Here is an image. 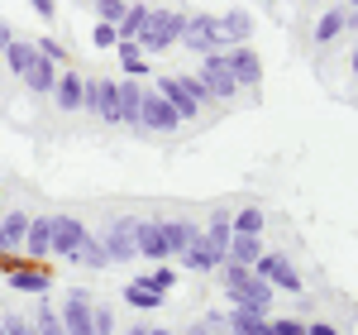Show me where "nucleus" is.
I'll list each match as a JSON object with an SVG mask.
<instances>
[{"label":"nucleus","mask_w":358,"mask_h":335,"mask_svg":"<svg viewBox=\"0 0 358 335\" xmlns=\"http://www.w3.org/2000/svg\"><path fill=\"white\" fill-rule=\"evenodd\" d=\"M220 282H224V292L234 297V307H253V311H268V307H273V287H268V282L258 278L253 268H239V264H224Z\"/></svg>","instance_id":"obj_1"},{"label":"nucleus","mask_w":358,"mask_h":335,"mask_svg":"<svg viewBox=\"0 0 358 335\" xmlns=\"http://www.w3.org/2000/svg\"><path fill=\"white\" fill-rule=\"evenodd\" d=\"M187 34V15H177V10H153L148 15V25L138 29V53L148 48V53H163V48H172L177 39Z\"/></svg>","instance_id":"obj_2"},{"label":"nucleus","mask_w":358,"mask_h":335,"mask_svg":"<svg viewBox=\"0 0 358 335\" xmlns=\"http://www.w3.org/2000/svg\"><path fill=\"white\" fill-rule=\"evenodd\" d=\"M182 39H187V48L201 53V57H215V53H229V48H234V43L220 34V20H215V15H196V20H187V34H182Z\"/></svg>","instance_id":"obj_3"},{"label":"nucleus","mask_w":358,"mask_h":335,"mask_svg":"<svg viewBox=\"0 0 358 335\" xmlns=\"http://www.w3.org/2000/svg\"><path fill=\"white\" fill-rule=\"evenodd\" d=\"M82 111H91L96 120H106V125H120V91H115L110 77H96V82H86V91H82Z\"/></svg>","instance_id":"obj_4"},{"label":"nucleus","mask_w":358,"mask_h":335,"mask_svg":"<svg viewBox=\"0 0 358 335\" xmlns=\"http://www.w3.org/2000/svg\"><path fill=\"white\" fill-rule=\"evenodd\" d=\"M134 230H138L134 216H120V221H110V230H106V235H96L110 264H129V259H138V249H134Z\"/></svg>","instance_id":"obj_5"},{"label":"nucleus","mask_w":358,"mask_h":335,"mask_svg":"<svg viewBox=\"0 0 358 335\" xmlns=\"http://www.w3.org/2000/svg\"><path fill=\"white\" fill-rule=\"evenodd\" d=\"M253 273L268 282V287H282V292H301L306 287L301 273H296V264H292L287 254H263V259L253 264Z\"/></svg>","instance_id":"obj_6"},{"label":"nucleus","mask_w":358,"mask_h":335,"mask_svg":"<svg viewBox=\"0 0 358 335\" xmlns=\"http://www.w3.org/2000/svg\"><path fill=\"white\" fill-rule=\"evenodd\" d=\"M201 82H206V91H210V101H229V96L239 91V77H234V67H229L224 53L201 57Z\"/></svg>","instance_id":"obj_7"},{"label":"nucleus","mask_w":358,"mask_h":335,"mask_svg":"<svg viewBox=\"0 0 358 335\" xmlns=\"http://www.w3.org/2000/svg\"><path fill=\"white\" fill-rule=\"evenodd\" d=\"M57 316H62V331L67 335H96L91 331V292L86 287H72L67 302L57 307Z\"/></svg>","instance_id":"obj_8"},{"label":"nucleus","mask_w":358,"mask_h":335,"mask_svg":"<svg viewBox=\"0 0 358 335\" xmlns=\"http://www.w3.org/2000/svg\"><path fill=\"white\" fill-rule=\"evenodd\" d=\"M91 235L77 216H53V245H48V259H72L82 249V240Z\"/></svg>","instance_id":"obj_9"},{"label":"nucleus","mask_w":358,"mask_h":335,"mask_svg":"<svg viewBox=\"0 0 358 335\" xmlns=\"http://www.w3.org/2000/svg\"><path fill=\"white\" fill-rule=\"evenodd\" d=\"M182 120H177V111L167 106L158 91H143V111H138V130H158V135H172Z\"/></svg>","instance_id":"obj_10"},{"label":"nucleus","mask_w":358,"mask_h":335,"mask_svg":"<svg viewBox=\"0 0 358 335\" xmlns=\"http://www.w3.org/2000/svg\"><path fill=\"white\" fill-rule=\"evenodd\" d=\"M24 235H29V216L24 211H5V216H0V259H5V264L24 249Z\"/></svg>","instance_id":"obj_11"},{"label":"nucleus","mask_w":358,"mask_h":335,"mask_svg":"<svg viewBox=\"0 0 358 335\" xmlns=\"http://www.w3.org/2000/svg\"><path fill=\"white\" fill-rule=\"evenodd\" d=\"M134 249H138V259H153V264H167L163 221H138V230H134Z\"/></svg>","instance_id":"obj_12"},{"label":"nucleus","mask_w":358,"mask_h":335,"mask_svg":"<svg viewBox=\"0 0 358 335\" xmlns=\"http://www.w3.org/2000/svg\"><path fill=\"white\" fill-rule=\"evenodd\" d=\"M158 96L177 111V120H196V115H201V106L192 101V91L182 86V77H158Z\"/></svg>","instance_id":"obj_13"},{"label":"nucleus","mask_w":358,"mask_h":335,"mask_svg":"<svg viewBox=\"0 0 358 335\" xmlns=\"http://www.w3.org/2000/svg\"><path fill=\"white\" fill-rule=\"evenodd\" d=\"M224 335H273V316L268 311H253V307H234Z\"/></svg>","instance_id":"obj_14"},{"label":"nucleus","mask_w":358,"mask_h":335,"mask_svg":"<svg viewBox=\"0 0 358 335\" xmlns=\"http://www.w3.org/2000/svg\"><path fill=\"white\" fill-rule=\"evenodd\" d=\"M5 282H10L15 292H29V297H48V292H53V273H48V268H43V273H38V268H10Z\"/></svg>","instance_id":"obj_15"},{"label":"nucleus","mask_w":358,"mask_h":335,"mask_svg":"<svg viewBox=\"0 0 358 335\" xmlns=\"http://www.w3.org/2000/svg\"><path fill=\"white\" fill-rule=\"evenodd\" d=\"M229 67H234V77H239V86H258L263 82V62H258V53L248 48V43H239V48H229Z\"/></svg>","instance_id":"obj_16"},{"label":"nucleus","mask_w":358,"mask_h":335,"mask_svg":"<svg viewBox=\"0 0 358 335\" xmlns=\"http://www.w3.org/2000/svg\"><path fill=\"white\" fill-rule=\"evenodd\" d=\"M20 82H24L34 96H53V86H57V62H48V57L38 53L34 62H29V72L20 77Z\"/></svg>","instance_id":"obj_17"},{"label":"nucleus","mask_w":358,"mask_h":335,"mask_svg":"<svg viewBox=\"0 0 358 335\" xmlns=\"http://www.w3.org/2000/svg\"><path fill=\"white\" fill-rule=\"evenodd\" d=\"M48 245H53V216H29L24 254L29 259H48Z\"/></svg>","instance_id":"obj_18"},{"label":"nucleus","mask_w":358,"mask_h":335,"mask_svg":"<svg viewBox=\"0 0 358 335\" xmlns=\"http://www.w3.org/2000/svg\"><path fill=\"white\" fill-rule=\"evenodd\" d=\"M263 254H268V249H263V240H258V235H229V254H224V264L253 268Z\"/></svg>","instance_id":"obj_19"},{"label":"nucleus","mask_w":358,"mask_h":335,"mask_svg":"<svg viewBox=\"0 0 358 335\" xmlns=\"http://www.w3.org/2000/svg\"><path fill=\"white\" fill-rule=\"evenodd\" d=\"M115 91H120V125L138 130V111H143V86L129 77V82H115Z\"/></svg>","instance_id":"obj_20"},{"label":"nucleus","mask_w":358,"mask_h":335,"mask_svg":"<svg viewBox=\"0 0 358 335\" xmlns=\"http://www.w3.org/2000/svg\"><path fill=\"white\" fill-rule=\"evenodd\" d=\"M163 240H167V259L172 254H187L201 240V230H196L192 221H163Z\"/></svg>","instance_id":"obj_21"},{"label":"nucleus","mask_w":358,"mask_h":335,"mask_svg":"<svg viewBox=\"0 0 358 335\" xmlns=\"http://www.w3.org/2000/svg\"><path fill=\"white\" fill-rule=\"evenodd\" d=\"M82 91L86 82L77 77V72H57V86H53V101L62 106V111H82Z\"/></svg>","instance_id":"obj_22"},{"label":"nucleus","mask_w":358,"mask_h":335,"mask_svg":"<svg viewBox=\"0 0 358 335\" xmlns=\"http://www.w3.org/2000/svg\"><path fill=\"white\" fill-rule=\"evenodd\" d=\"M229 235H234V230H229V211H215V221H210V230H201V245H206V249L210 254H229Z\"/></svg>","instance_id":"obj_23"},{"label":"nucleus","mask_w":358,"mask_h":335,"mask_svg":"<svg viewBox=\"0 0 358 335\" xmlns=\"http://www.w3.org/2000/svg\"><path fill=\"white\" fill-rule=\"evenodd\" d=\"M344 29H349V10H344V5H330V10L320 15V25H315V43H334Z\"/></svg>","instance_id":"obj_24"},{"label":"nucleus","mask_w":358,"mask_h":335,"mask_svg":"<svg viewBox=\"0 0 358 335\" xmlns=\"http://www.w3.org/2000/svg\"><path fill=\"white\" fill-rule=\"evenodd\" d=\"M220 34L234 43V48L248 43V39H253V15H248V10H229V15L220 20Z\"/></svg>","instance_id":"obj_25"},{"label":"nucleus","mask_w":358,"mask_h":335,"mask_svg":"<svg viewBox=\"0 0 358 335\" xmlns=\"http://www.w3.org/2000/svg\"><path fill=\"white\" fill-rule=\"evenodd\" d=\"M34 57H38V48H34V43H20V39H10V43H5V67H10L15 77H24Z\"/></svg>","instance_id":"obj_26"},{"label":"nucleus","mask_w":358,"mask_h":335,"mask_svg":"<svg viewBox=\"0 0 358 335\" xmlns=\"http://www.w3.org/2000/svg\"><path fill=\"white\" fill-rule=\"evenodd\" d=\"M182 259H187V268H192V273H215V268H224V259H220V254H210L201 240H196V245L182 254Z\"/></svg>","instance_id":"obj_27"},{"label":"nucleus","mask_w":358,"mask_h":335,"mask_svg":"<svg viewBox=\"0 0 358 335\" xmlns=\"http://www.w3.org/2000/svg\"><path fill=\"white\" fill-rule=\"evenodd\" d=\"M124 302L134 311H163V292H148L143 282H129V287H124Z\"/></svg>","instance_id":"obj_28"},{"label":"nucleus","mask_w":358,"mask_h":335,"mask_svg":"<svg viewBox=\"0 0 358 335\" xmlns=\"http://www.w3.org/2000/svg\"><path fill=\"white\" fill-rule=\"evenodd\" d=\"M115 48H120V67H124L129 77H143V72H148V62H143V53H138L134 39H120Z\"/></svg>","instance_id":"obj_29"},{"label":"nucleus","mask_w":358,"mask_h":335,"mask_svg":"<svg viewBox=\"0 0 358 335\" xmlns=\"http://www.w3.org/2000/svg\"><path fill=\"white\" fill-rule=\"evenodd\" d=\"M148 15H153L148 5H129V10H124V20L115 25V34H120V39H138V29L148 25Z\"/></svg>","instance_id":"obj_30"},{"label":"nucleus","mask_w":358,"mask_h":335,"mask_svg":"<svg viewBox=\"0 0 358 335\" xmlns=\"http://www.w3.org/2000/svg\"><path fill=\"white\" fill-rule=\"evenodd\" d=\"M134 282H143V287H148V292H172V287H177V273H172V268H167V264H158V268H153V273H138Z\"/></svg>","instance_id":"obj_31"},{"label":"nucleus","mask_w":358,"mask_h":335,"mask_svg":"<svg viewBox=\"0 0 358 335\" xmlns=\"http://www.w3.org/2000/svg\"><path fill=\"white\" fill-rule=\"evenodd\" d=\"M72 259H77V264H86V268H110V259H106V249H101V240H96V235H86L82 249L72 254Z\"/></svg>","instance_id":"obj_32"},{"label":"nucleus","mask_w":358,"mask_h":335,"mask_svg":"<svg viewBox=\"0 0 358 335\" xmlns=\"http://www.w3.org/2000/svg\"><path fill=\"white\" fill-rule=\"evenodd\" d=\"M263 225H268L263 211H258V206H244V211L229 221V230H234V235H263Z\"/></svg>","instance_id":"obj_33"},{"label":"nucleus","mask_w":358,"mask_h":335,"mask_svg":"<svg viewBox=\"0 0 358 335\" xmlns=\"http://www.w3.org/2000/svg\"><path fill=\"white\" fill-rule=\"evenodd\" d=\"M34 331H38V335H67V331H62V316H57V307H38Z\"/></svg>","instance_id":"obj_34"},{"label":"nucleus","mask_w":358,"mask_h":335,"mask_svg":"<svg viewBox=\"0 0 358 335\" xmlns=\"http://www.w3.org/2000/svg\"><path fill=\"white\" fill-rule=\"evenodd\" d=\"M124 10H129L124 0H96V15H101L96 25H120V20H124Z\"/></svg>","instance_id":"obj_35"},{"label":"nucleus","mask_w":358,"mask_h":335,"mask_svg":"<svg viewBox=\"0 0 358 335\" xmlns=\"http://www.w3.org/2000/svg\"><path fill=\"white\" fill-rule=\"evenodd\" d=\"M91 331L96 335H115V316L106 307H91Z\"/></svg>","instance_id":"obj_36"},{"label":"nucleus","mask_w":358,"mask_h":335,"mask_svg":"<svg viewBox=\"0 0 358 335\" xmlns=\"http://www.w3.org/2000/svg\"><path fill=\"white\" fill-rule=\"evenodd\" d=\"M91 43H96V48H115V43H120L115 25H96V29H91Z\"/></svg>","instance_id":"obj_37"},{"label":"nucleus","mask_w":358,"mask_h":335,"mask_svg":"<svg viewBox=\"0 0 358 335\" xmlns=\"http://www.w3.org/2000/svg\"><path fill=\"white\" fill-rule=\"evenodd\" d=\"M34 48H38V53L48 57V62H62V57H67V48H62V43H57V39H38V43H34Z\"/></svg>","instance_id":"obj_38"},{"label":"nucleus","mask_w":358,"mask_h":335,"mask_svg":"<svg viewBox=\"0 0 358 335\" xmlns=\"http://www.w3.org/2000/svg\"><path fill=\"white\" fill-rule=\"evenodd\" d=\"M273 335H306V321H292V316H277Z\"/></svg>","instance_id":"obj_39"},{"label":"nucleus","mask_w":358,"mask_h":335,"mask_svg":"<svg viewBox=\"0 0 358 335\" xmlns=\"http://www.w3.org/2000/svg\"><path fill=\"white\" fill-rule=\"evenodd\" d=\"M201 321L210 326V335H224V331H229V316H224V311H210V316H201Z\"/></svg>","instance_id":"obj_40"},{"label":"nucleus","mask_w":358,"mask_h":335,"mask_svg":"<svg viewBox=\"0 0 358 335\" xmlns=\"http://www.w3.org/2000/svg\"><path fill=\"white\" fill-rule=\"evenodd\" d=\"M5 335H38L29 321H20V316H5Z\"/></svg>","instance_id":"obj_41"},{"label":"nucleus","mask_w":358,"mask_h":335,"mask_svg":"<svg viewBox=\"0 0 358 335\" xmlns=\"http://www.w3.org/2000/svg\"><path fill=\"white\" fill-rule=\"evenodd\" d=\"M29 5H34V10H38V15H43V20H53V10H57L53 0H29Z\"/></svg>","instance_id":"obj_42"},{"label":"nucleus","mask_w":358,"mask_h":335,"mask_svg":"<svg viewBox=\"0 0 358 335\" xmlns=\"http://www.w3.org/2000/svg\"><path fill=\"white\" fill-rule=\"evenodd\" d=\"M306 335H339V331H334V326H325V321H310V326H306Z\"/></svg>","instance_id":"obj_43"},{"label":"nucleus","mask_w":358,"mask_h":335,"mask_svg":"<svg viewBox=\"0 0 358 335\" xmlns=\"http://www.w3.org/2000/svg\"><path fill=\"white\" fill-rule=\"evenodd\" d=\"M182 335H210V326H206V321H192V326H187Z\"/></svg>","instance_id":"obj_44"},{"label":"nucleus","mask_w":358,"mask_h":335,"mask_svg":"<svg viewBox=\"0 0 358 335\" xmlns=\"http://www.w3.org/2000/svg\"><path fill=\"white\" fill-rule=\"evenodd\" d=\"M148 335H177V331H167V326H148Z\"/></svg>","instance_id":"obj_45"},{"label":"nucleus","mask_w":358,"mask_h":335,"mask_svg":"<svg viewBox=\"0 0 358 335\" xmlns=\"http://www.w3.org/2000/svg\"><path fill=\"white\" fill-rule=\"evenodd\" d=\"M124 335H148V326H129V331H124Z\"/></svg>","instance_id":"obj_46"},{"label":"nucleus","mask_w":358,"mask_h":335,"mask_svg":"<svg viewBox=\"0 0 358 335\" xmlns=\"http://www.w3.org/2000/svg\"><path fill=\"white\" fill-rule=\"evenodd\" d=\"M349 67H354V72H358V43H354V53H349Z\"/></svg>","instance_id":"obj_47"},{"label":"nucleus","mask_w":358,"mask_h":335,"mask_svg":"<svg viewBox=\"0 0 358 335\" xmlns=\"http://www.w3.org/2000/svg\"><path fill=\"white\" fill-rule=\"evenodd\" d=\"M0 326H5V311H0Z\"/></svg>","instance_id":"obj_48"},{"label":"nucleus","mask_w":358,"mask_h":335,"mask_svg":"<svg viewBox=\"0 0 358 335\" xmlns=\"http://www.w3.org/2000/svg\"><path fill=\"white\" fill-rule=\"evenodd\" d=\"M0 335H5V326H0Z\"/></svg>","instance_id":"obj_49"},{"label":"nucleus","mask_w":358,"mask_h":335,"mask_svg":"<svg viewBox=\"0 0 358 335\" xmlns=\"http://www.w3.org/2000/svg\"><path fill=\"white\" fill-rule=\"evenodd\" d=\"M349 5H358V0H349Z\"/></svg>","instance_id":"obj_50"}]
</instances>
